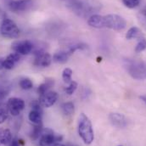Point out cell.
I'll return each instance as SVG.
<instances>
[{
  "label": "cell",
  "instance_id": "1",
  "mask_svg": "<svg viewBox=\"0 0 146 146\" xmlns=\"http://www.w3.org/2000/svg\"><path fill=\"white\" fill-rule=\"evenodd\" d=\"M88 23L94 28H109L115 31H121L126 28V20L118 15L110 14L106 15H93L88 19Z\"/></svg>",
  "mask_w": 146,
  "mask_h": 146
},
{
  "label": "cell",
  "instance_id": "2",
  "mask_svg": "<svg viewBox=\"0 0 146 146\" xmlns=\"http://www.w3.org/2000/svg\"><path fill=\"white\" fill-rule=\"evenodd\" d=\"M67 7L80 17H90L100 11L102 4L97 0H69Z\"/></svg>",
  "mask_w": 146,
  "mask_h": 146
},
{
  "label": "cell",
  "instance_id": "3",
  "mask_svg": "<svg viewBox=\"0 0 146 146\" xmlns=\"http://www.w3.org/2000/svg\"><path fill=\"white\" fill-rule=\"evenodd\" d=\"M78 134L86 145H90L94 139V129L90 119L82 113L78 118Z\"/></svg>",
  "mask_w": 146,
  "mask_h": 146
},
{
  "label": "cell",
  "instance_id": "4",
  "mask_svg": "<svg viewBox=\"0 0 146 146\" xmlns=\"http://www.w3.org/2000/svg\"><path fill=\"white\" fill-rule=\"evenodd\" d=\"M123 65L127 73L136 80L146 79V63L141 60L126 59Z\"/></svg>",
  "mask_w": 146,
  "mask_h": 146
},
{
  "label": "cell",
  "instance_id": "5",
  "mask_svg": "<svg viewBox=\"0 0 146 146\" xmlns=\"http://www.w3.org/2000/svg\"><path fill=\"white\" fill-rule=\"evenodd\" d=\"M61 140L62 136L55 134L52 129L42 128L33 141L36 146H49Z\"/></svg>",
  "mask_w": 146,
  "mask_h": 146
},
{
  "label": "cell",
  "instance_id": "6",
  "mask_svg": "<svg viewBox=\"0 0 146 146\" xmlns=\"http://www.w3.org/2000/svg\"><path fill=\"white\" fill-rule=\"evenodd\" d=\"M0 33L6 38H17L20 36V29L14 21L4 18L1 22Z\"/></svg>",
  "mask_w": 146,
  "mask_h": 146
},
{
  "label": "cell",
  "instance_id": "7",
  "mask_svg": "<svg viewBox=\"0 0 146 146\" xmlns=\"http://www.w3.org/2000/svg\"><path fill=\"white\" fill-rule=\"evenodd\" d=\"M36 0H10L8 3L9 9L15 13L26 12L31 9Z\"/></svg>",
  "mask_w": 146,
  "mask_h": 146
},
{
  "label": "cell",
  "instance_id": "8",
  "mask_svg": "<svg viewBox=\"0 0 146 146\" xmlns=\"http://www.w3.org/2000/svg\"><path fill=\"white\" fill-rule=\"evenodd\" d=\"M33 43L29 40L15 41L12 43L11 48L14 52L18 53L21 55H27L33 50Z\"/></svg>",
  "mask_w": 146,
  "mask_h": 146
},
{
  "label": "cell",
  "instance_id": "9",
  "mask_svg": "<svg viewBox=\"0 0 146 146\" xmlns=\"http://www.w3.org/2000/svg\"><path fill=\"white\" fill-rule=\"evenodd\" d=\"M35 58H34V61H33V65L37 67H48L50 66L51 62H52V57L51 55L44 51L43 49H37L34 53Z\"/></svg>",
  "mask_w": 146,
  "mask_h": 146
},
{
  "label": "cell",
  "instance_id": "10",
  "mask_svg": "<svg viewBox=\"0 0 146 146\" xmlns=\"http://www.w3.org/2000/svg\"><path fill=\"white\" fill-rule=\"evenodd\" d=\"M6 106L10 115L13 116H17L25 109V101L22 99L13 97L7 101Z\"/></svg>",
  "mask_w": 146,
  "mask_h": 146
},
{
  "label": "cell",
  "instance_id": "11",
  "mask_svg": "<svg viewBox=\"0 0 146 146\" xmlns=\"http://www.w3.org/2000/svg\"><path fill=\"white\" fill-rule=\"evenodd\" d=\"M58 98H59V95L55 91L48 90L40 95L38 102L41 105V106L45 107V108H49L56 103V101L58 100Z\"/></svg>",
  "mask_w": 146,
  "mask_h": 146
},
{
  "label": "cell",
  "instance_id": "12",
  "mask_svg": "<svg viewBox=\"0 0 146 146\" xmlns=\"http://www.w3.org/2000/svg\"><path fill=\"white\" fill-rule=\"evenodd\" d=\"M33 109L29 112L28 115V118L29 121L33 123L34 125H40L42 124V106L39 104V102H34L33 105Z\"/></svg>",
  "mask_w": 146,
  "mask_h": 146
},
{
  "label": "cell",
  "instance_id": "13",
  "mask_svg": "<svg viewBox=\"0 0 146 146\" xmlns=\"http://www.w3.org/2000/svg\"><path fill=\"white\" fill-rule=\"evenodd\" d=\"M109 119L111 124L118 128H123L127 125V119L121 113H110Z\"/></svg>",
  "mask_w": 146,
  "mask_h": 146
},
{
  "label": "cell",
  "instance_id": "14",
  "mask_svg": "<svg viewBox=\"0 0 146 146\" xmlns=\"http://www.w3.org/2000/svg\"><path fill=\"white\" fill-rule=\"evenodd\" d=\"M20 60H21V54H19L18 53L14 52L9 54L5 59H3V68L6 70H12L13 68H15V66L20 61Z\"/></svg>",
  "mask_w": 146,
  "mask_h": 146
},
{
  "label": "cell",
  "instance_id": "15",
  "mask_svg": "<svg viewBox=\"0 0 146 146\" xmlns=\"http://www.w3.org/2000/svg\"><path fill=\"white\" fill-rule=\"evenodd\" d=\"M71 55L72 54L67 50H60L54 54L53 60L56 63L64 64V63L67 62V60H69Z\"/></svg>",
  "mask_w": 146,
  "mask_h": 146
},
{
  "label": "cell",
  "instance_id": "16",
  "mask_svg": "<svg viewBox=\"0 0 146 146\" xmlns=\"http://www.w3.org/2000/svg\"><path fill=\"white\" fill-rule=\"evenodd\" d=\"M12 140V133L9 129L0 127V146L6 145Z\"/></svg>",
  "mask_w": 146,
  "mask_h": 146
},
{
  "label": "cell",
  "instance_id": "17",
  "mask_svg": "<svg viewBox=\"0 0 146 146\" xmlns=\"http://www.w3.org/2000/svg\"><path fill=\"white\" fill-rule=\"evenodd\" d=\"M142 36H143V34H142L141 30L137 27H131L126 34V38L128 40L134 39V38H141Z\"/></svg>",
  "mask_w": 146,
  "mask_h": 146
},
{
  "label": "cell",
  "instance_id": "18",
  "mask_svg": "<svg viewBox=\"0 0 146 146\" xmlns=\"http://www.w3.org/2000/svg\"><path fill=\"white\" fill-rule=\"evenodd\" d=\"M54 84V81L53 79H47L43 83H42L41 85L38 86V88H37V93L39 94V95L44 94L45 92L48 91L50 89V88L53 87Z\"/></svg>",
  "mask_w": 146,
  "mask_h": 146
},
{
  "label": "cell",
  "instance_id": "19",
  "mask_svg": "<svg viewBox=\"0 0 146 146\" xmlns=\"http://www.w3.org/2000/svg\"><path fill=\"white\" fill-rule=\"evenodd\" d=\"M61 110L62 112L66 115H71L75 112V106L72 102H66L63 103L61 106Z\"/></svg>",
  "mask_w": 146,
  "mask_h": 146
},
{
  "label": "cell",
  "instance_id": "20",
  "mask_svg": "<svg viewBox=\"0 0 146 146\" xmlns=\"http://www.w3.org/2000/svg\"><path fill=\"white\" fill-rule=\"evenodd\" d=\"M19 85L20 87L24 89V90H29V89H32L33 87V81L28 78V77H24V78H21L20 80V82H19Z\"/></svg>",
  "mask_w": 146,
  "mask_h": 146
},
{
  "label": "cell",
  "instance_id": "21",
  "mask_svg": "<svg viewBox=\"0 0 146 146\" xmlns=\"http://www.w3.org/2000/svg\"><path fill=\"white\" fill-rule=\"evenodd\" d=\"M9 110L6 105L0 103V124L3 123L9 117Z\"/></svg>",
  "mask_w": 146,
  "mask_h": 146
},
{
  "label": "cell",
  "instance_id": "22",
  "mask_svg": "<svg viewBox=\"0 0 146 146\" xmlns=\"http://www.w3.org/2000/svg\"><path fill=\"white\" fill-rule=\"evenodd\" d=\"M10 87L6 84H0V103L9 95Z\"/></svg>",
  "mask_w": 146,
  "mask_h": 146
},
{
  "label": "cell",
  "instance_id": "23",
  "mask_svg": "<svg viewBox=\"0 0 146 146\" xmlns=\"http://www.w3.org/2000/svg\"><path fill=\"white\" fill-rule=\"evenodd\" d=\"M72 70L70 68H65L62 72V79L65 83H70L72 82Z\"/></svg>",
  "mask_w": 146,
  "mask_h": 146
},
{
  "label": "cell",
  "instance_id": "24",
  "mask_svg": "<svg viewBox=\"0 0 146 146\" xmlns=\"http://www.w3.org/2000/svg\"><path fill=\"white\" fill-rule=\"evenodd\" d=\"M146 49V39L142 36L141 38H139V42L137 43L136 47H135V52L136 53H141L144 50Z\"/></svg>",
  "mask_w": 146,
  "mask_h": 146
},
{
  "label": "cell",
  "instance_id": "25",
  "mask_svg": "<svg viewBox=\"0 0 146 146\" xmlns=\"http://www.w3.org/2000/svg\"><path fill=\"white\" fill-rule=\"evenodd\" d=\"M122 3L128 9H135L140 4L141 0H122Z\"/></svg>",
  "mask_w": 146,
  "mask_h": 146
},
{
  "label": "cell",
  "instance_id": "26",
  "mask_svg": "<svg viewBox=\"0 0 146 146\" xmlns=\"http://www.w3.org/2000/svg\"><path fill=\"white\" fill-rule=\"evenodd\" d=\"M77 86H78V85H77V82H76L72 81V82L69 83V85H68L67 87L65 88V92H66L67 94L72 95V94H73L75 93V91L76 90Z\"/></svg>",
  "mask_w": 146,
  "mask_h": 146
},
{
  "label": "cell",
  "instance_id": "27",
  "mask_svg": "<svg viewBox=\"0 0 146 146\" xmlns=\"http://www.w3.org/2000/svg\"><path fill=\"white\" fill-rule=\"evenodd\" d=\"M139 17H140L141 22L146 27V9H144V10L140 11V13H139Z\"/></svg>",
  "mask_w": 146,
  "mask_h": 146
},
{
  "label": "cell",
  "instance_id": "28",
  "mask_svg": "<svg viewBox=\"0 0 146 146\" xmlns=\"http://www.w3.org/2000/svg\"><path fill=\"white\" fill-rule=\"evenodd\" d=\"M9 146H21V140H19L16 138L12 139L11 142L9 143Z\"/></svg>",
  "mask_w": 146,
  "mask_h": 146
},
{
  "label": "cell",
  "instance_id": "29",
  "mask_svg": "<svg viewBox=\"0 0 146 146\" xmlns=\"http://www.w3.org/2000/svg\"><path fill=\"white\" fill-rule=\"evenodd\" d=\"M139 98H140V100H141L143 102H145L146 104V95H141Z\"/></svg>",
  "mask_w": 146,
  "mask_h": 146
},
{
  "label": "cell",
  "instance_id": "30",
  "mask_svg": "<svg viewBox=\"0 0 146 146\" xmlns=\"http://www.w3.org/2000/svg\"><path fill=\"white\" fill-rule=\"evenodd\" d=\"M3 59L0 58V71L3 68Z\"/></svg>",
  "mask_w": 146,
  "mask_h": 146
},
{
  "label": "cell",
  "instance_id": "31",
  "mask_svg": "<svg viewBox=\"0 0 146 146\" xmlns=\"http://www.w3.org/2000/svg\"><path fill=\"white\" fill-rule=\"evenodd\" d=\"M49 146H66V145H62V144H60V143L57 142V143H54V144H53V145H49Z\"/></svg>",
  "mask_w": 146,
  "mask_h": 146
},
{
  "label": "cell",
  "instance_id": "32",
  "mask_svg": "<svg viewBox=\"0 0 146 146\" xmlns=\"http://www.w3.org/2000/svg\"><path fill=\"white\" fill-rule=\"evenodd\" d=\"M69 146H78V145H70Z\"/></svg>",
  "mask_w": 146,
  "mask_h": 146
}]
</instances>
